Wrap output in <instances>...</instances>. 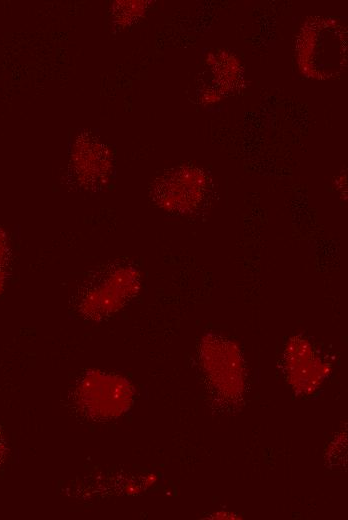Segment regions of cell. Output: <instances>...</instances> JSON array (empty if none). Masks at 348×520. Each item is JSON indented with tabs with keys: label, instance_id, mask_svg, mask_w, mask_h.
<instances>
[{
	"label": "cell",
	"instance_id": "cell-1",
	"mask_svg": "<svg viewBox=\"0 0 348 520\" xmlns=\"http://www.w3.org/2000/svg\"><path fill=\"white\" fill-rule=\"evenodd\" d=\"M208 191V178L199 168L180 167L164 175L156 187L159 205L180 213L193 212Z\"/></svg>",
	"mask_w": 348,
	"mask_h": 520
},
{
	"label": "cell",
	"instance_id": "cell-2",
	"mask_svg": "<svg viewBox=\"0 0 348 520\" xmlns=\"http://www.w3.org/2000/svg\"><path fill=\"white\" fill-rule=\"evenodd\" d=\"M201 359L206 373L218 383L242 381L243 363L238 347L230 340L206 335L201 345Z\"/></svg>",
	"mask_w": 348,
	"mask_h": 520
},
{
	"label": "cell",
	"instance_id": "cell-3",
	"mask_svg": "<svg viewBox=\"0 0 348 520\" xmlns=\"http://www.w3.org/2000/svg\"><path fill=\"white\" fill-rule=\"evenodd\" d=\"M284 365L291 381L301 388H312L327 372V364L305 338L290 339L284 354Z\"/></svg>",
	"mask_w": 348,
	"mask_h": 520
}]
</instances>
